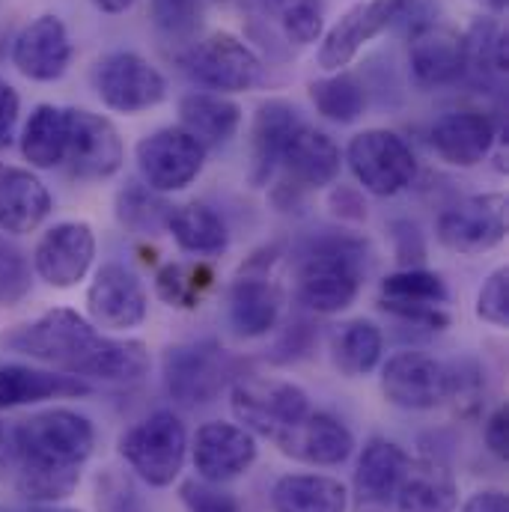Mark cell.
Segmentation results:
<instances>
[{"instance_id":"d590c367","label":"cell","mask_w":509,"mask_h":512,"mask_svg":"<svg viewBox=\"0 0 509 512\" xmlns=\"http://www.w3.org/2000/svg\"><path fill=\"white\" fill-rule=\"evenodd\" d=\"M465 42V75H477L480 81H495L507 75V33L495 18H477Z\"/></svg>"},{"instance_id":"ba28073f","label":"cell","mask_w":509,"mask_h":512,"mask_svg":"<svg viewBox=\"0 0 509 512\" xmlns=\"http://www.w3.org/2000/svg\"><path fill=\"white\" fill-rule=\"evenodd\" d=\"M93 87L105 108L117 114H143L167 99L164 75L134 51H111L93 69Z\"/></svg>"},{"instance_id":"9c48e42d","label":"cell","mask_w":509,"mask_h":512,"mask_svg":"<svg viewBox=\"0 0 509 512\" xmlns=\"http://www.w3.org/2000/svg\"><path fill=\"white\" fill-rule=\"evenodd\" d=\"M423 0H364L352 6L322 39L319 45V66L325 72H343L364 45L382 36L387 27L399 24L411 12H417Z\"/></svg>"},{"instance_id":"6da1fadb","label":"cell","mask_w":509,"mask_h":512,"mask_svg":"<svg viewBox=\"0 0 509 512\" xmlns=\"http://www.w3.org/2000/svg\"><path fill=\"white\" fill-rule=\"evenodd\" d=\"M93 450V420L72 408L0 420V477L12 480L21 498L42 507L75 495Z\"/></svg>"},{"instance_id":"f1b7e54d","label":"cell","mask_w":509,"mask_h":512,"mask_svg":"<svg viewBox=\"0 0 509 512\" xmlns=\"http://www.w3.org/2000/svg\"><path fill=\"white\" fill-rule=\"evenodd\" d=\"M242 126V108L221 93H188L179 102V128L203 149L224 146Z\"/></svg>"},{"instance_id":"484cf974","label":"cell","mask_w":509,"mask_h":512,"mask_svg":"<svg viewBox=\"0 0 509 512\" xmlns=\"http://www.w3.org/2000/svg\"><path fill=\"white\" fill-rule=\"evenodd\" d=\"M280 164L298 188H328L340 176L343 152L331 134L304 123L286 143Z\"/></svg>"},{"instance_id":"e575fe53","label":"cell","mask_w":509,"mask_h":512,"mask_svg":"<svg viewBox=\"0 0 509 512\" xmlns=\"http://www.w3.org/2000/svg\"><path fill=\"white\" fill-rule=\"evenodd\" d=\"M310 102L316 105V111L325 120H331L337 126H349V123L361 120V114L367 111V87L352 72L343 69V72L313 81Z\"/></svg>"},{"instance_id":"52a82bcc","label":"cell","mask_w":509,"mask_h":512,"mask_svg":"<svg viewBox=\"0 0 509 512\" xmlns=\"http://www.w3.org/2000/svg\"><path fill=\"white\" fill-rule=\"evenodd\" d=\"M349 170L364 191L376 197H393L405 191L417 176V158L411 146L387 128H367L349 140Z\"/></svg>"},{"instance_id":"4dcf8cb0","label":"cell","mask_w":509,"mask_h":512,"mask_svg":"<svg viewBox=\"0 0 509 512\" xmlns=\"http://www.w3.org/2000/svg\"><path fill=\"white\" fill-rule=\"evenodd\" d=\"M304 126L298 108H292L283 99H268L256 108L254 128V179L262 182L271 176V170L280 164V155L286 149V143L292 140V134Z\"/></svg>"},{"instance_id":"cb8c5ba5","label":"cell","mask_w":509,"mask_h":512,"mask_svg":"<svg viewBox=\"0 0 509 512\" xmlns=\"http://www.w3.org/2000/svg\"><path fill=\"white\" fill-rule=\"evenodd\" d=\"M459 483L438 459H408L390 512H456Z\"/></svg>"},{"instance_id":"c3c4849f","label":"cell","mask_w":509,"mask_h":512,"mask_svg":"<svg viewBox=\"0 0 509 512\" xmlns=\"http://www.w3.org/2000/svg\"><path fill=\"white\" fill-rule=\"evenodd\" d=\"M331 209H334V215H340L346 221H364L367 218V203L361 200V194L355 188H346V185H340L331 194Z\"/></svg>"},{"instance_id":"f35d334b","label":"cell","mask_w":509,"mask_h":512,"mask_svg":"<svg viewBox=\"0 0 509 512\" xmlns=\"http://www.w3.org/2000/svg\"><path fill=\"white\" fill-rule=\"evenodd\" d=\"M268 9L274 12L283 36L292 45H313L319 42L325 30L322 3L319 0H268Z\"/></svg>"},{"instance_id":"ee69618b","label":"cell","mask_w":509,"mask_h":512,"mask_svg":"<svg viewBox=\"0 0 509 512\" xmlns=\"http://www.w3.org/2000/svg\"><path fill=\"white\" fill-rule=\"evenodd\" d=\"M179 498L188 512H242V504L233 492L206 480H185L179 486Z\"/></svg>"},{"instance_id":"db71d44e","label":"cell","mask_w":509,"mask_h":512,"mask_svg":"<svg viewBox=\"0 0 509 512\" xmlns=\"http://www.w3.org/2000/svg\"><path fill=\"white\" fill-rule=\"evenodd\" d=\"M143 512H146V510H143Z\"/></svg>"},{"instance_id":"44dd1931","label":"cell","mask_w":509,"mask_h":512,"mask_svg":"<svg viewBox=\"0 0 509 512\" xmlns=\"http://www.w3.org/2000/svg\"><path fill=\"white\" fill-rule=\"evenodd\" d=\"M15 69L30 81H57L72 63V39L57 15H39L30 21L12 45Z\"/></svg>"},{"instance_id":"30bf717a","label":"cell","mask_w":509,"mask_h":512,"mask_svg":"<svg viewBox=\"0 0 509 512\" xmlns=\"http://www.w3.org/2000/svg\"><path fill=\"white\" fill-rule=\"evenodd\" d=\"M507 197L477 194L441 212L435 224L438 242L459 256H483L507 239Z\"/></svg>"},{"instance_id":"ab89813d","label":"cell","mask_w":509,"mask_h":512,"mask_svg":"<svg viewBox=\"0 0 509 512\" xmlns=\"http://www.w3.org/2000/svg\"><path fill=\"white\" fill-rule=\"evenodd\" d=\"M200 3L197 0H149V18L158 33L176 42H188L200 30Z\"/></svg>"},{"instance_id":"8d00e7d4","label":"cell","mask_w":509,"mask_h":512,"mask_svg":"<svg viewBox=\"0 0 509 512\" xmlns=\"http://www.w3.org/2000/svg\"><path fill=\"white\" fill-rule=\"evenodd\" d=\"M215 271L206 262H167L155 274V292L164 304L179 307V310H194L200 307L203 295L212 289Z\"/></svg>"},{"instance_id":"f6af8a7d","label":"cell","mask_w":509,"mask_h":512,"mask_svg":"<svg viewBox=\"0 0 509 512\" xmlns=\"http://www.w3.org/2000/svg\"><path fill=\"white\" fill-rule=\"evenodd\" d=\"M483 373L477 364L465 361V364H453L450 367V396L447 402L456 405L459 414H477L483 405Z\"/></svg>"},{"instance_id":"1f68e13d","label":"cell","mask_w":509,"mask_h":512,"mask_svg":"<svg viewBox=\"0 0 509 512\" xmlns=\"http://www.w3.org/2000/svg\"><path fill=\"white\" fill-rule=\"evenodd\" d=\"M173 242L185 251V254L212 256L224 254L230 245V233L224 218L209 209L206 203H182L173 206L167 215V227H164Z\"/></svg>"},{"instance_id":"4fadbf2b","label":"cell","mask_w":509,"mask_h":512,"mask_svg":"<svg viewBox=\"0 0 509 512\" xmlns=\"http://www.w3.org/2000/svg\"><path fill=\"white\" fill-rule=\"evenodd\" d=\"M382 393L405 411L441 408L450 396V364L417 349L396 352L382 367Z\"/></svg>"},{"instance_id":"b9f144b4","label":"cell","mask_w":509,"mask_h":512,"mask_svg":"<svg viewBox=\"0 0 509 512\" xmlns=\"http://www.w3.org/2000/svg\"><path fill=\"white\" fill-rule=\"evenodd\" d=\"M96 510L99 512H143V501L123 471L108 468L96 480Z\"/></svg>"},{"instance_id":"f907efd6","label":"cell","mask_w":509,"mask_h":512,"mask_svg":"<svg viewBox=\"0 0 509 512\" xmlns=\"http://www.w3.org/2000/svg\"><path fill=\"white\" fill-rule=\"evenodd\" d=\"M99 12H108V15H120V12H126L131 9L137 0H90Z\"/></svg>"},{"instance_id":"9a60e30c","label":"cell","mask_w":509,"mask_h":512,"mask_svg":"<svg viewBox=\"0 0 509 512\" xmlns=\"http://www.w3.org/2000/svg\"><path fill=\"white\" fill-rule=\"evenodd\" d=\"M447 283L441 274L426 268H399L382 280V310L429 331H444L450 325L447 313Z\"/></svg>"},{"instance_id":"836d02e7","label":"cell","mask_w":509,"mask_h":512,"mask_svg":"<svg viewBox=\"0 0 509 512\" xmlns=\"http://www.w3.org/2000/svg\"><path fill=\"white\" fill-rule=\"evenodd\" d=\"M382 352V328L370 319H352L340 325V331L334 334V346H331L334 367L349 379L373 373L382 361Z\"/></svg>"},{"instance_id":"5b68a950","label":"cell","mask_w":509,"mask_h":512,"mask_svg":"<svg viewBox=\"0 0 509 512\" xmlns=\"http://www.w3.org/2000/svg\"><path fill=\"white\" fill-rule=\"evenodd\" d=\"M161 367H164V387L170 399L182 408L215 402L236 376V364L230 352L215 340L170 346L164 352Z\"/></svg>"},{"instance_id":"d6986e66","label":"cell","mask_w":509,"mask_h":512,"mask_svg":"<svg viewBox=\"0 0 509 512\" xmlns=\"http://www.w3.org/2000/svg\"><path fill=\"white\" fill-rule=\"evenodd\" d=\"M274 444L280 447L283 456L295 462H304L313 468H334L352 456L355 435L340 417L328 411H307Z\"/></svg>"},{"instance_id":"7bdbcfd3","label":"cell","mask_w":509,"mask_h":512,"mask_svg":"<svg viewBox=\"0 0 509 512\" xmlns=\"http://www.w3.org/2000/svg\"><path fill=\"white\" fill-rule=\"evenodd\" d=\"M477 316L495 328L509 325V271L498 268L486 277L477 292Z\"/></svg>"},{"instance_id":"2e32d148","label":"cell","mask_w":509,"mask_h":512,"mask_svg":"<svg viewBox=\"0 0 509 512\" xmlns=\"http://www.w3.org/2000/svg\"><path fill=\"white\" fill-rule=\"evenodd\" d=\"M256 456H259L256 435H251L245 426L227 420L203 423L191 441V462L197 477L215 486L245 477L254 468Z\"/></svg>"},{"instance_id":"277c9868","label":"cell","mask_w":509,"mask_h":512,"mask_svg":"<svg viewBox=\"0 0 509 512\" xmlns=\"http://www.w3.org/2000/svg\"><path fill=\"white\" fill-rule=\"evenodd\" d=\"M120 456L149 486L167 489L185 468L188 432L173 411H155L120 435Z\"/></svg>"},{"instance_id":"4316f807","label":"cell","mask_w":509,"mask_h":512,"mask_svg":"<svg viewBox=\"0 0 509 512\" xmlns=\"http://www.w3.org/2000/svg\"><path fill=\"white\" fill-rule=\"evenodd\" d=\"M283 292L268 274L242 271L230 286V322L239 337L256 340L277 328Z\"/></svg>"},{"instance_id":"ffe728a7","label":"cell","mask_w":509,"mask_h":512,"mask_svg":"<svg viewBox=\"0 0 509 512\" xmlns=\"http://www.w3.org/2000/svg\"><path fill=\"white\" fill-rule=\"evenodd\" d=\"M408 453L387 438H370L361 450L352 492H349V510L352 512H390L393 495L399 486V477L408 465Z\"/></svg>"},{"instance_id":"60d3db41","label":"cell","mask_w":509,"mask_h":512,"mask_svg":"<svg viewBox=\"0 0 509 512\" xmlns=\"http://www.w3.org/2000/svg\"><path fill=\"white\" fill-rule=\"evenodd\" d=\"M30 262L15 245L0 239V304L15 307L30 292Z\"/></svg>"},{"instance_id":"f5cc1de1","label":"cell","mask_w":509,"mask_h":512,"mask_svg":"<svg viewBox=\"0 0 509 512\" xmlns=\"http://www.w3.org/2000/svg\"><path fill=\"white\" fill-rule=\"evenodd\" d=\"M489 3H492L495 9H504V6H507V0H489Z\"/></svg>"},{"instance_id":"e0dca14e","label":"cell","mask_w":509,"mask_h":512,"mask_svg":"<svg viewBox=\"0 0 509 512\" xmlns=\"http://www.w3.org/2000/svg\"><path fill=\"white\" fill-rule=\"evenodd\" d=\"M87 313L102 331H131L146 322L149 295L131 268L105 262L87 289Z\"/></svg>"},{"instance_id":"7dc6e473","label":"cell","mask_w":509,"mask_h":512,"mask_svg":"<svg viewBox=\"0 0 509 512\" xmlns=\"http://www.w3.org/2000/svg\"><path fill=\"white\" fill-rule=\"evenodd\" d=\"M18 108H21V99L15 87L0 78V149L9 146L12 140V128L18 123Z\"/></svg>"},{"instance_id":"d4e9b609","label":"cell","mask_w":509,"mask_h":512,"mask_svg":"<svg viewBox=\"0 0 509 512\" xmlns=\"http://www.w3.org/2000/svg\"><path fill=\"white\" fill-rule=\"evenodd\" d=\"M51 194L39 176L24 167L0 164V230L9 236H27L51 215Z\"/></svg>"},{"instance_id":"7402d4cb","label":"cell","mask_w":509,"mask_h":512,"mask_svg":"<svg viewBox=\"0 0 509 512\" xmlns=\"http://www.w3.org/2000/svg\"><path fill=\"white\" fill-rule=\"evenodd\" d=\"M408 66L420 87H450L465 78L462 33L441 24H420L408 45Z\"/></svg>"},{"instance_id":"5bb4252c","label":"cell","mask_w":509,"mask_h":512,"mask_svg":"<svg viewBox=\"0 0 509 512\" xmlns=\"http://www.w3.org/2000/svg\"><path fill=\"white\" fill-rule=\"evenodd\" d=\"M191 78L209 90L245 93L262 81V60L233 33H212L197 42L185 60Z\"/></svg>"},{"instance_id":"83f0119b","label":"cell","mask_w":509,"mask_h":512,"mask_svg":"<svg viewBox=\"0 0 509 512\" xmlns=\"http://www.w3.org/2000/svg\"><path fill=\"white\" fill-rule=\"evenodd\" d=\"M90 384L69 373L57 370H36L24 364H3L0 367V411L36 405L45 399H75L87 396Z\"/></svg>"},{"instance_id":"7c38bea8","label":"cell","mask_w":509,"mask_h":512,"mask_svg":"<svg viewBox=\"0 0 509 512\" xmlns=\"http://www.w3.org/2000/svg\"><path fill=\"white\" fill-rule=\"evenodd\" d=\"M126 161V146L117 126L93 111L69 108V143L63 164L72 179L105 182L120 173Z\"/></svg>"},{"instance_id":"816d5d0a","label":"cell","mask_w":509,"mask_h":512,"mask_svg":"<svg viewBox=\"0 0 509 512\" xmlns=\"http://www.w3.org/2000/svg\"><path fill=\"white\" fill-rule=\"evenodd\" d=\"M36 512H81V510H69V507H54V504H51V507H45V510H36Z\"/></svg>"},{"instance_id":"681fc988","label":"cell","mask_w":509,"mask_h":512,"mask_svg":"<svg viewBox=\"0 0 509 512\" xmlns=\"http://www.w3.org/2000/svg\"><path fill=\"white\" fill-rule=\"evenodd\" d=\"M459 512H509L507 492L501 489H480L474 492Z\"/></svg>"},{"instance_id":"3957f363","label":"cell","mask_w":509,"mask_h":512,"mask_svg":"<svg viewBox=\"0 0 509 512\" xmlns=\"http://www.w3.org/2000/svg\"><path fill=\"white\" fill-rule=\"evenodd\" d=\"M367 277V242L355 236L313 239L298 262V298L307 310L334 316L355 304Z\"/></svg>"},{"instance_id":"d6a6232c","label":"cell","mask_w":509,"mask_h":512,"mask_svg":"<svg viewBox=\"0 0 509 512\" xmlns=\"http://www.w3.org/2000/svg\"><path fill=\"white\" fill-rule=\"evenodd\" d=\"M69 143V108L39 105L21 131V155L36 170H54L66 158Z\"/></svg>"},{"instance_id":"603a6c76","label":"cell","mask_w":509,"mask_h":512,"mask_svg":"<svg viewBox=\"0 0 509 512\" xmlns=\"http://www.w3.org/2000/svg\"><path fill=\"white\" fill-rule=\"evenodd\" d=\"M498 131L489 114L483 111H453L435 120L429 143L441 161L453 167H477L489 158Z\"/></svg>"},{"instance_id":"bcb514c9","label":"cell","mask_w":509,"mask_h":512,"mask_svg":"<svg viewBox=\"0 0 509 512\" xmlns=\"http://www.w3.org/2000/svg\"><path fill=\"white\" fill-rule=\"evenodd\" d=\"M483 438H486V447L492 450V456H498V459H504V462H507V456H509V417H507V408H504V405H501V408H495V411L489 414Z\"/></svg>"},{"instance_id":"74e56055","label":"cell","mask_w":509,"mask_h":512,"mask_svg":"<svg viewBox=\"0 0 509 512\" xmlns=\"http://www.w3.org/2000/svg\"><path fill=\"white\" fill-rule=\"evenodd\" d=\"M173 206H167L158 191L131 182L128 188L120 191L117 197V215L123 221V227L134 233H158L161 227H167V215Z\"/></svg>"},{"instance_id":"7a4b0ae2","label":"cell","mask_w":509,"mask_h":512,"mask_svg":"<svg viewBox=\"0 0 509 512\" xmlns=\"http://www.w3.org/2000/svg\"><path fill=\"white\" fill-rule=\"evenodd\" d=\"M3 346L78 379L131 384L149 373V352L140 340H117L102 334L72 307H54L36 322L15 328Z\"/></svg>"},{"instance_id":"8fae6325","label":"cell","mask_w":509,"mask_h":512,"mask_svg":"<svg viewBox=\"0 0 509 512\" xmlns=\"http://www.w3.org/2000/svg\"><path fill=\"white\" fill-rule=\"evenodd\" d=\"M137 170L143 185L158 194H173L188 188L206 164V149L182 128H158L146 134L137 149Z\"/></svg>"},{"instance_id":"8992f818","label":"cell","mask_w":509,"mask_h":512,"mask_svg":"<svg viewBox=\"0 0 509 512\" xmlns=\"http://www.w3.org/2000/svg\"><path fill=\"white\" fill-rule=\"evenodd\" d=\"M230 405L251 435L277 441L292 423L310 411V399L298 384L268 376H239L230 387Z\"/></svg>"},{"instance_id":"ac0fdd59","label":"cell","mask_w":509,"mask_h":512,"mask_svg":"<svg viewBox=\"0 0 509 512\" xmlns=\"http://www.w3.org/2000/svg\"><path fill=\"white\" fill-rule=\"evenodd\" d=\"M96 259V236L87 221L54 224L33 251V271L54 289L78 286Z\"/></svg>"},{"instance_id":"f546056e","label":"cell","mask_w":509,"mask_h":512,"mask_svg":"<svg viewBox=\"0 0 509 512\" xmlns=\"http://www.w3.org/2000/svg\"><path fill=\"white\" fill-rule=\"evenodd\" d=\"M274 512H349V489L328 474H283L271 486Z\"/></svg>"}]
</instances>
